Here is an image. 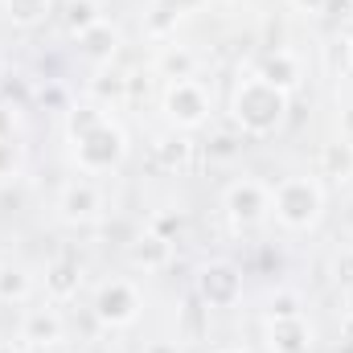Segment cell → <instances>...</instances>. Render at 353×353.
I'll use <instances>...</instances> for the list:
<instances>
[{
    "label": "cell",
    "instance_id": "1",
    "mask_svg": "<svg viewBox=\"0 0 353 353\" xmlns=\"http://www.w3.org/2000/svg\"><path fill=\"white\" fill-rule=\"evenodd\" d=\"M288 115V90L271 87L263 79L243 83L234 94V123L251 136H271Z\"/></svg>",
    "mask_w": 353,
    "mask_h": 353
},
{
    "label": "cell",
    "instance_id": "2",
    "mask_svg": "<svg viewBox=\"0 0 353 353\" xmlns=\"http://www.w3.org/2000/svg\"><path fill=\"white\" fill-rule=\"evenodd\" d=\"M275 214L292 230H308L321 218V185L308 176H292L275 189Z\"/></svg>",
    "mask_w": 353,
    "mask_h": 353
},
{
    "label": "cell",
    "instance_id": "3",
    "mask_svg": "<svg viewBox=\"0 0 353 353\" xmlns=\"http://www.w3.org/2000/svg\"><path fill=\"white\" fill-rule=\"evenodd\" d=\"M74 148H79V165L90 169V173H99V169H111V165H119V157H123V132L115 128V123H94L83 140H74Z\"/></svg>",
    "mask_w": 353,
    "mask_h": 353
},
{
    "label": "cell",
    "instance_id": "4",
    "mask_svg": "<svg viewBox=\"0 0 353 353\" xmlns=\"http://www.w3.org/2000/svg\"><path fill=\"white\" fill-rule=\"evenodd\" d=\"M197 296L205 308H230L243 296V275L230 263H210L197 275Z\"/></svg>",
    "mask_w": 353,
    "mask_h": 353
},
{
    "label": "cell",
    "instance_id": "5",
    "mask_svg": "<svg viewBox=\"0 0 353 353\" xmlns=\"http://www.w3.org/2000/svg\"><path fill=\"white\" fill-rule=\"evenodd\" d=\"M136 308H140V296H136V288L123 283V279L103 283L99 296H94V316H99L103 325H128V321H136Z\"/></svg>",
    "mask_w": 353,
    "mask_h": 353
},
{
    "label": "cell",
    "instance_id": "6",
    "mask_svg": "<svg viewBox=\"0 0 353 353\" xmlns=\"http://www.w3.org/2000/svg\"><path fill=\"white\" fill-rule=\"evenodd\" d=\"M165 107H169V115H173L181 128H197L201 119H205V111H210V99H205V90L197 87V83H173L169 94H165Z\"/></svg>",
    "mask_w": 353,
    "mask_h": 353
},
{
    "label": "cell",
    "instance_id": "7",
    "mask_svg": "<svg viewBox=\"0 0 353 353\" xmlns=\"http://www.w3.org/2000/svg\"><path fill=\"white\" fill-rule=\"evenodd\" d=\"M226 210L239 226H255L267 210V189L259 181H234L226 189Z\"/></svg>",
    "mask_w": 353,
    "mask_h": 353
},
{
    "label": "cell",
    "instance_id": "8",
    "mask_svg": "<svg viewBox=\"0 0 353 353\" xmlns=\"http://www.w3.org/2000/svg\"><path fill=\"white\" fill-rule=\"evenodd\" d=\"M271 350L275 353H308L312 350V333H308L304 316L271 321Z\"/></svg>",
    "mask_w": 353,
    "mask_h": 353
},
{
    "label": "cell",
    "instance_id": "9",
    "mask_svg": "<svg viewBox=\"0 0 353 353\" xmlns=\"http://www.w3.org/2000/svg\"><path fill=\"white\" fill-rule=\"evenodd\" d=\"M21 337L29 345H54V341H62V316L54 308H33L21 325Z\"/></svg>",
    "mask_w": 353,
    "mask_h": 353
},
{
    "label": "cell",
    "instance_id": "10",
    "mask_svg": "<svg viewBox=\"0 0 353 353\" xmlns=\"http://www.w3.org/2000/svg\"><path fill=\"white\" fill-rule=\"evenodd\" d=\"M94 210H99V193L90 189L87 181H70L62 189V214L70 222H87V218H94Z\"/></svg>",
    "mask_w": 353,
    "mask_h": 353
},
{
    "label": "cell",
    "instance_id": "11",
    "mask_svg": "<svg viewBox=\"0 0 353 353\" xmlns=\"http://www.w3.org/2000/svg\"><path fill=\"white\" fill-rule=\"evenodd\" d=\"M259 79L271 83V87H279V90H292V87H296V79H300V66H296V58H292V54L275 50V54H267V58H263Z\"/></svg>",
    "mask_w": 353,
    "mask_h": 353
},
{
    "label": "cell",
    "instance_id": "12",
    "mask_svg": "<svg viewBox=\"0 0 353 353\" xmlns=\"http://www.w3.org/2000/svg\"><path fill=\"white\" fill-rule=\"evenodd\" d=\"M79 259H70V255H62V259H54L50 271H46V288H50V296H58V300H66V296H74L79 292Z\"/></svg>",
    "mask_w": 353,
    "mask_h": 353
},
{
    "label": "cell",
    "instance_id": "13",
    "mask_svg": "<svg viewBox=\"0 0 353 353\" xmlns=\"http://www.w3.org/2000/svg\"><path fill=\"white\" fill-rule=\"evenodd\" d=\"M128 255H132V263H136V267H148V271H152V267L169 263L173 243H165L161 234H152V230H148L144 239H136V243H132V251H128Z\"/></svg>",
    "mask_w": 353,
    "mask_h": 353
},
{
    "label": "cell",
    "instance_id": "14",
    "mask_svg": "<svg viewBox=\"0 0 353 353\" xmlns=\"http://www.w3.org/2000/svg\"><path fill=\"white\" fill-rule=\"evenodd\" d=\"M79 46H83V54L87 58H94V62H111V54L119 50V33L111 29V25H94V29H87L83 37H79Z\"/></svg>",
    "mask_w": 353,
    "mask_h": 353
},
{
    "label": "cell",
    "instance_id": "15",
    "mask_svg": "<svg viewBox=\"0 0 353 353\" xmlns=\"http://www.w3.org/2000/svg\"><path fill=\"white\" fill-rule=\"evenodd\" d=\"M321 169H325V176H333V181H350L353 176V144L350 140L325 144V152H321Z\"/></svg>",
    "mask_w": 353,
    "mask_h": 353
},
{
    "label": "cell",
    "instance_id": "16",
    "mask_svg": "<svg viewBox=\"0 0 353 353\" xmlns=\"http://www.w3.org/2000/svg\"><path fill=\"white\" fill-rule=\"evenodd\" d=\"M161 74L165 79H173V83H185V79H193V70H197V58L189 54V50H181V46H169L165 54H161Z\"/></svg>",
    "mask_w": 353,
    "mask_h": 353
},
{
    "label": "cell",
    "instance_id": "17",
    "mask_svg": "<svg viewBox=\"0 0 353 353\" xmlns=\"http://www.w3.org/2000/svg\"><path fill=\"white\" fill-rule=\"evenodd\" d=\"M103 17H99V4L94 0H70L66 4V29L74 33V37H83L87 29H94Z\"/></svg>",
    "mask_w": 353,
    "mask_h": 353
},
{
    "label": "cell",
    "instance_id": "18",
    "mask_svg": "<svg viewBox=\"0 0 353 353\" xmlns=\"http://www.w3.org/2000/svg\"><path fill=\"white\" fill-rule=\"evenodd\" d=\"M29 296V275L21 267H0V304H21Z\"/></svg>",
    "mask_w": 353,
    "mask_h": 353
},
{
    "label": "cell",
    "instance_id": "19",
    "mask_svg": "<svg viewBox=\"0 0 353 353\" xmlns=\"http://www.w3.org/2000/svg\"><path fill=\"white\" fill-rule=\"evenodd\" d=\"M4 8H8V21L12 25H37V21H46V12H50V0H4Z\"/></svg>",
    "mask_w": 353,
    "mask_h": 353
},
{
    "label": "cell",
    "instance_id": "20",
    "mask_svg": "<svg viewBox=\"0 0 353 353\" xmlns=\"http://www.w3.org/2000/svg\"><path fill=\"white\" fill-rule=\"evenodd\" d=\"M193 0H157L152 4V17H148V29L152 33H169L176 25V17H181V8H189Z\"/></svg>",
    "mask_w": 353,
    "mask_h": 353
},
{
    "label": "cell",
    "instance_id": "21",
    "mask_svg": "<svg viewBox=\"0 0 353 353\" xmlns=\"http://www.w3.org/2000/svg\"><path fill=\"white\" fill-rule=\"evenodd\" d=\"M94 123H103V111H99V107H74V111H70V115H66V128H70V140H83V136H87L90 128H94Z\"/></svg>",
    "mask_w": 353,
    "mask_h": 353
},
{
    "label": "cell",
    "instance_id": "22",
    "mask_svg": "<svg viewBox=\"0 0 353 353\" xmlns=\"http://www.w3.org/2000/svg\"><path fill=\"white\" fill-rule=\"evenodd\" d=\"M157 157H161V165H165V169H176V165L189 157V140H181V136H173V140H161Z\"/></svg>",
    "mask_w": 353,
    "mask_h": 353
},
{
    "label": "cell",
    "instance_id": "23",
    "mask_svg": "<svg viewBox=\"0 0 353 353\" xmlns=\"http://www.w3.org/2000/svg\"><path fill=\"white\" fill-rule=\"evenodd\" d=\"M201 312H205V304H201V296H193V300L185 304V333H189V337H201V333H205Z\"/></svg>",
    "mask_w": 353,
    "mask_h": 353
},
{
    "label": "cell",
    "instance_id": "24",
    "mask_svg": "<svg viewBox=\"0 0 353 353\" xmlns=\"http://www.w3.org/2000/svg\"><path fill=\"white\" fill-rule=\"evenodd\" d=\"M181 226H185L181 214H157V218H152V234H161L165 243H173L176 234H181Z\"/></svg>",
    "mask_w": 353,
    "mask_h": 353
},
{
    "label": "cell",
    "instance_id": "25",
    "mask_svg": "<svg viewBox=\"0 0 353 353\" xmlns=\"http://www.w3.org/2000/svg\"><path fill=\"white\" fill-rule=\"evenodd\" d=\"M267 312H271V321H283V316H300V300H296L292 292H283V296H275V300L267 304Z\"/></svg>",
    "mask_w": 353,
    "mask_h": 353
},
{
    "label": "cell",
    "instance_id": "26",
    "mask_svg": "<svg viewBox=\"0 0 353 353\" xmlns=\"http://www.w3.org/2000/svg\"><path fill=\"white\" fill-rule=\"evenodd\" d=\"M17 169V144L12 140H0V176H8Z\"/></svg>",
    "mask_w": 353,
    "mask_h": 353
},
{
    "label": "cell",
    "instance_id": "27",
    "mask_svg": "<svg viewBox=\"0 0 353 353\" xmlns=\"http://www.w3.org/2000/svg\"><path fill=\"white\" fill-rule=\"evenodd\" d=\"M234 152H239V140H230V136H218L210 144V157H234Z\"/></svg>",
    "mask_w": 353,
    "mask_h": 353
},
{
    "label": "cell",
    "instance_id": "28",
    "mask_svg": "<svg viewBox=\"0 0 353 353\" xmlns=\"http://www.w3.org/2000/svg\"><path fill=\"white\" fill-rule=\"evenodd\" d=\"M337 353H353V312L341 321V345H337Z\"/></svg>",
    "mask_w": 353,
    "mask_h": 353
},
{
    "label": "cell",
    "instance_id": "29",
    "mask_svg": "<svg viewBox=\"0 0 353 353\" xmlns=\"http://www.w3.org/2000/svg\"><path fill=\"white\" fill-rule=\"evenodd\" d=\"M337 279H341V283H353V251H345V255L337 259Z\"/></svg>",
    "mask_w": 353,
    "mask_h": 353
},
{
    "label": "cell",
    "instance_id": "30",
    "mask_svg": "<svg viewBox=\"0 0 353 353\" xmlns=\"http://www.w3.org/2000/svg\"><path fill=\"white\" fill-rule=\"evenodd\" d=\"M0 140H12V111L0 107Z\"/></svg>",
    "mask_w": 353,
    "mask_h": 353
},
{
    "label": "cell",
    "instance_id": "31",
    "mask_svg": "<svg viewBox=\"0 0 353 353\" xmlns=\"http://www.w3.org/2000/svg\"><path fill=\"white\" fill-rule=\"evenodd\" d=\"M296 4H300V8H308V12H325V4H329V0H296Z\"/></svg>",
    "mask_w": 353,
    "mask_h": 353
},
{
    "label": "cell",
    "instance_id": "32",
    "mask_svg": "<svg viewBox=\"0 0 353 353\" xmlns=\"http://www.w3.org/2000/svg\"><path fill=\"white\" fill-rule=\"evenodd\" d=\"M41 99H46L50 107H58V103H62V90H54V87H50V90H46V94H41Z\"/></svg>",
    "mask_w": 353,
    "mask_h": 353
},
{
    "label": "cell",
    "instance_id": "33",
    "mask_svg": "<svg viewBox=\"0 0 353 353\" xmlns=\"http://www.w3.org/2000/svg\"><path fill=\"white\" fill-rule=\"evenodd\" d=\"M148 353H176V345H169V341H157Z\"/></svg>",
    "mask_w": 353,
    "mask_h": 353
},
{
    "label": "cell",
    "instance_id": "34",
    "mask_svg": "<svg viewBox=\"0 0 353 353\" xmlns=\"http://www.w3.org/2000/svg\"><path fill=\"white\" fill-rule=\"evenodd\" d=\"M0 353H17V350H12V345H4V341H0Z\"/></svg>",
    "mask_w": 353,
    "mask_h": 353
},
{
    "label": "cell",
    "instance_id": "35",
    "mask_svg": "<svg viewBox=\"0 0 353 353\" xmlns=\"http://www.w3.org/2000/svg\"><path fill=\"white\" fill-rule=\"evenodd\" d=\"M218 353H243V350H218Z\"/></svg>",
    "mask_w": 353,
    "mask_h": 353
},
{
    "label": "cell",
    "instance_id": "36",
    "mask_svg": "<svg viewBox=\"0 0 353 353\" xmlns=\"http://www.w3.org/2000/svg\"><path fill=\"white\" fill-rule=\"evenodd\" d=\"M350 58H353V41H350Z\"/></svg>",
    "mask_w": 353,
    "mask_h": 353
}]
</instances>
